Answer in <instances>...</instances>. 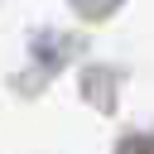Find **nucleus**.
I'll use <instances>...</instances> for the list:
<instances>
[{
	"mask_svg": "<svg viewBox=\"0 0 154 154\" xmlns=\"http://www.w3.org/2000/svg\"><path fill=\"white\" fill-rule=\"evenodd\" d=\"M120 154H154V140H149V135H144V140H125Z\"/></svg>",
	"mask_w": 154,
	"mask_h": 154,
	"instance_id": "1",
	"label": "nucleus"
}]
</instances>
